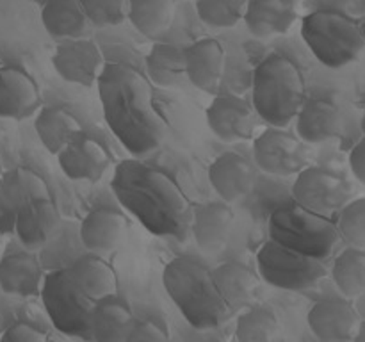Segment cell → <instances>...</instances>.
<instances>
[{"mask_svg": "<svg viewBox=\"0 0 365 342\" xmlns=\"http://www.w3.org/2000/svg\"><path fill=\"white\" fill-rule=\"evenodd\" d=\"M103 118L132 157L148 155L164 142L168 123L155 105L152 82L123 63L106 64L96 81Z\"/></svg>", "mask_w": 365, "mask_h": 342, "instance_id": "obj_1", "label": "cell"}, {"mask_svg": "<svg viewBox=\"0 0 365 342\" xmlns=\"http://www.w3.org/2000/svg\"><path fill=\"white\" fill-rule=\"evenodd\" d=\"M110 189L118 202L150 234L185 239L191 227L192 207L187 195L166 171L125 159L114 167Z\"/></svg>", "mask_w": 365, "mask_h": 342, "instance_id": "obj_2", "label": "cell"}, {"mask_svg": "<svg viewBox=\"0 0 365 342\" xmlns=\"http://www.w3.org/2000/svg\"><path fill=\"white\" fill-rule=\"evenodd\" d=\"M163 284L184 319L196 330H217L232 312L221 298L212 271L192 256H177L163 273Z\"/></svg>", "mask_w": 365, "mask_h": 342, "instance_id": "obj_3", "label": "cell"}, {"mask_svg": "<svg viewBox=\"0 0 365 342\" xmlns=\"http://www.w3.org/2000/svg\"><path fill=\"white\" fill-rule=\"evenodd\" d=\"M305 98V78L289 57L269 53L257 64L252 105L257 116L269 127H289Z\"/></svg>", "mask_w": 365, "mask_h": 342, "instance_id": "obj_4", "label": "cell"}, {"mask_svg": "<svg viewBox=\"0 0 365 342\" xmlns=\"http://www.w3.org/2000/svg\"><path fill=\"white\" fill-rule=\"evenodd\" d=\"M302 38L323 66L339 70L355 63L365 50L360 21L339 9H317L302 21Z\"/></svg>", "mask_w": 365, "mask_h": 342, "instance_id": "obj_5", "label": "cell"}, {"mask_svg": "<svg viewBox=\"0 0 365 342\" xmlns=\"http://www.w3.org/2000/svg\"><path fill=\"white\" fill-rule=\"evenodd\" d=\"M269 239L305 255L324 260L339 239L337 224L323 214L312 212L298 203H287L273 210L267 219Z\"/></svg>", "mask_w": 365, "mask_h": 342, "instance_id": "obj_6", "label": "cell"}, {"mask_svg": "<svg viewBox=\"0 0 365 342\" xmlns=\"http://www.w3.org/2000/svg\"><path fill=\"white\" fill-rule=\"evenodd\" d=\"M260 280L282 291H307L327 278L324 260L305 255L267 239L257 252Z\"/></svg>", "mask_w": 365, "mask_h": 342, "instance_id": "obj_7", "label": "cell"}, {"mask_svg": "<svg viewBox=\"0 0 365 342\" xmlns=\"http://www.w3.org/2000/svg\"><path fill=\"white\" fill-rule=\"evenodd\" d=\"M39 296L57 331L73 338H91L89 310L93 301L75 287L70 271L56 269L45 274Z\"/></svg>", "mask_w": 365, "mask_h": 342, "instance_id": "obj_8", "label": "cell"}, {"mask_svg": "<svg viewBox=\"0 0 365 342\" xmlns=\"http://www.w3.org/2000/svg\"><path fill=\"white\" fill-rule=\"evenodd\" d=\"M292 202L312 212L330 216L341 209L349 195L348 184L334 171L321 166H305L296 173L292 184Z\"/></svg>", "mask_w": 365, "mask_h": 342, "instance_id": "obj_9", "label": "cell"}, {"mask_svg": "<svg viewBox=\"0 0 365 342\" xmlns=\"http://www.w3.org/2000/svg\"><path fill=\"white\" fill-rule=\"evenodd\" d=\"M253 162L264 173L291 177L305 167V146L296 134L271 127L253 141Z\"/></svg>", "mask_w": 365, "mask_h": 342, "instance_id": "obj_10", "label": "cell"}, {"mask_svg": "<svg viewBox=\"0 0 365 342\" xmlns=\"http://www.w3.org/2000/svg\"><path fill=\"white\" fill-rule=\"evenodd\" d=\"M52 64L63 81L82 88H93L106 66L102 50L88 36L57 43Z\"/></svg>", "mask_w": 365, "mask_h": 342, "instance_id": "obj_11", "label": "cell"}, {"mask_svg": "<svg viewBox=\"0 0 365 342\" xmlns=\"http://www.w3.org/2000/svg\"><path fill=\"white\" fill-rule=\"evenodd\" d=\"M207 125L225 142L252 139L257 128V113L252 103L235 95H220L207 107Z\"/></svg>", "mask_w": 365, "mask_h": 342, "instance_id": "obj_12", "label": "cell"}, {"mask_svg": "<svg viewBox=\"0 0 365 342\" xmlns=\"http://www.w3.org/2000/svg\"><path fill=\"white\" fill-rule=\"evenodd\" d=\"M57 160L70 180L98 182L110 166V155L102 142L91 135L78 132L57 153Z\"/></svg>", "mask_w": 365, "mask_h": 342, "instance_id": "obj_13", "label": "cell"}, {"mask_svg": "<svg viewBox=\"0 0 365 342\" xmlns=\"http://www.w3.org/2000/svg\"><path fill=\"white\" fill-rule=\"evenodd\" d=\"M310 331L319 341L346 342L353 341L359 331L360 314L348 299L328 298L317 301L307 316Z\"/></svg>", "mask_w": 365, "mask_h": 342, "instance_id": "obj_14", "label": "cell"}, {"mask_svg": "<svg viewBox=\"0 0 365 342\" xmlns=\"http://www.w3.org/2000/svg\"><path fill=\"white\" fill-rule=\"evenodd\" d=\"M41 105V96L34 78L20 66L0 68V118L27 120Z\"/></svg>", "mask_w": 365, "mask_h": 342, "instance_id": "obj_15", "label": "cell"}, {"mask_svg": "<svg viewBox=\"0 0 365 342\" xmlns=\"http://www.w3.org/2000/svg\"><path fill=\"white\" fill-rule=\"evenodd\" d=\"M207 177L223 202L235 203L248 196L255 185L257 166L239 153L227 152L210 164Z\"/></svg>", "mask_w": 365, "mask_h": 342, "instance_id": "obj_16", "label": "cell"}, {"mask_svg": "<svg viewBox=\"0 0 365 342\" xmlns=\"http://www.w3.org/2000/svg\"><path fill=\"white\" fill-rule=\"evenodd\" d=\"M185 75L196 89L217 93L225 71V50L216 38H200L184 48Z\"/></svg>", "mask_w": 365, "mask_h": 342, "instance_id": "obj_17", "label": "cell"}, {"mask_svg": "<svg viewBox=\"0 0 365 342\" xmlns=\"http://www.w3.org/2000/svg\"><path fill=\"white\" fill-rule=\"evenodd\" d=\"M294 121L296 135L303 142L310 145H323L339 138L344 127L341 109L331 100L317 98V96L305 98Z\"/></svg>", "mask_w": 365, "mask_h": 342, "instance_id": "obj_18", "label": "cell"}, {"mask_svg": "<svg viewBox=\"0 0 365 342\" xmlns=\"http://www.w3.org/2000/svg\"><path fill=\"white\" fill-rule=\"evenodd\" d=\"M61 224V214L52 196L38 198L18 209L14 234L27 249H39L53 237Z\"/></svg>", "mask_w": 365, "mask_h": 342, "instance_id": "obj_19", "label": "cell"}, {"mask_svg": "<svg viewBox=\"0 0 365 342\" xmlns=\"http://www.w3.org/2000/svg\"><path fill=\"white\" fill-rule=\"evenodd\" d=\"M234 224V210L227 202H207L191 212V230L196 246L203 253H217L225 248Z\"/></svg>", "mask_w": 365, "mask_h": 342, "instance_id": "obj_20", "label": "cell"}, {"mask_svg": "<svg viewBox=\"0 0 365 342\" xmlns=\"http://www.w3.org/2000/svg\"><path fill=\"white\" fill-rule=\"evenodd\" d=\"M43 278L45 271L32 249L7 253L0 259V289L6 294L16 298L38 296Z\"/></svg>", "mask_w": 365, "mask_h": 342, "instance_id": "obj_21", "label": "cell"}, {"mask_svg": "<svg viewBox=\"0 0 365 342\" xmlns=\"http://www.w3.org/2000/svg\"><path fill=\"white\" fill-rule=\"evenodd\" d=\"M296 18L294 0H250L242 14L250 34L260 39L287 34Z\"/></svg>", "mask_w": 365, "mask_h": 342, "instance_id": "obj_22", "label": "cell"}, {"mask_svg": "<svg viewBox=\"0 0 365 342\" xmlns=\"http://www.w3.org/2000/svg\"><path fill=\"white\" fill-rule=\"evenodd\" d=\"M214 281L230 312H239L255 303L260 276L242 262H225L212 269Z\"/></svg>", "mask_w": 365, "mask_h": 342, "instance_id": "obj_23", "label": "cell"}, {"mask_svg": "<svg viewBox=\"0 0 365 342\" xmlns=\"http://www.w3.org/2000/svg\"><path fill=\"white\" fill-rule=\"evenodd\" d=\"M132 310L116 294H109L93 301L89 310V337L100 342L127 341V335L134 324Z\"/></svg>", "mask_w": 365, "mask_h": 342, "instance_id": "obj_24", "label": "cell"}, {"mask_svg": "<svg viewBox=\"0 0 365 342\" xmlns=\"http://www.w3.org/2000/svg\"><path fill=\"white\" fill-rule=\"evenodd\" d=\"M127 219L123 214L110 209L91 210L82 219L81 241L91 253H110L121 244L127 234Z\"/></svg>", "mask_w": 365, "mask_h": 342, "instance_id": "obj_25", "label": "cell"}, {"mask_svg": "<svg viewBox=\"0 0 365 342\" xmlns=\"http://www.w3.org/2000/svg\"><path fill=\"white\" fill-rule=\"evenodd\" d=\"M68 271L75 287L91 301L118 292L116 271L98 253L89 252L78 256Z\"/></svg>", "mask_w": 365, "mask_h": 342, "instance_id": "obj_26", "label": "cell"}, {"mask_svg": "<svg viewBox=\"0 0 365 342\" xmlns=\"http://www.w3.org/2000/svg\"><path fill=\"white\" fill-rule=\"evenodd\" d=\"M41 21L48 36L59 41L86 38L91 31V24L78 0H46L41 9Z\"/></svg>", "mask_w": 365, "mask_h": 342, "instance_id": "obj_27", "label": "cell"}, {"mask_svg": "<svg viewBox=\"0 0 365 342\" xmlns=\"http://www.w3.org/2000/svg\"><path fill=\"white\" fill-rule=\"evenodd\" d=\"M34 128L39 141L53 155H57L70 142V139L82 130L77 118H73V114L63 107L39 109L34 118Z\"/></svg>", "mask_w": 365, "mask_h": 342, "instance_id": "obj_28", "label": "cell"}, {"mask_svg": "<svg viewBox=\"0 0 365 342\" xmlns=\"http://www.w3.org/2000/svg\"><path fill=\"white\" fill-rule=\"evenodd\" d=\"M146 75L160 88H180L187 81L184 48L171 43H155L146 56Z\"/></svg>", "mask_w": 365, "mask_h": 342, "instance_id": "obj_29", "label": "cell"}, {"mask_svg": "<svg viewBox=\"0 0 365 342\" xmlns=\"http://www.w3.org/2000/svg\"><path fill=\"white\" fill-rule=\"evenodd\" d=\"M127 20L139 34L160 38L173 25L175 0H128Z\"/></svg>", "mask_w": 365, "mask_h": 342, "instance_id": "obj_30", "label": "cell"}, {"mask_svg": "<svg viewBox=\"0 0 365 342\" xmlns=\"http://www.w3.org/2000/svg\"><path fill=\"white\" fill-rule=\"evenodd\" d=\"M331 278L344 298L365 294V249L348 246L339 253L331 266Z\"/></svg>", "mask_w": 365, "mask_h": 342, "instance_id": "obj_31", "label": "cell"}, {"mask_svg": "<svg viewBox=\"0 0 365 342\" xmlns=\"http://www.w3.org/2000/svg\"><path fill=\"white\" fill-rule=\"evenodd\" d=\"M0 187L16 209L38 198H48L50 189L46 182L31 167L18 166L0 175Z\"/></svg>", "mask_w": 365, "mask_h": 342, "instance_id": "obj_32", "label": "cell"}, {"mask_svg": "<svg viewBox=\"0 0 365 342\" xmlns=\"http://www.w3.org/2000/svg\"><path fill=\"white\" fill-rule=\"evenodd\" d=\"M280 330V321L271 306L252 305L242 310L235 323V338L241 342L273 341Z\"/></svg>", "mask_w": 365, "mask_h": 342, "instance_id": "obj_33", "label": "cell"}, {"mask_svg": "<svg viewBox=\"0 0 365 342\" xmlns=\"http://www.w3.org/2000/svg\"><path fill=\"white\" fill-rule=\"evenodd\" d=\"M246 4L242 0H196V13L212 28H232L242 20Z\"/></svg>", "mask_w": 365, "mask_h": 342, "instance_id": "obj_34", "label": "cell"}, {"mask_svg": "<svg viewBox=\"0 0 365 342\" xmlns=\"http://www.w3.org/2000/svg\"><path fill=\"white\" fill-rule=\"evenodd\" d=\"M337 232L349 246L365 249V198H356L341 207Z\"/></svg>", "mask_w": 365, "mask_h": 342, "instance_id": "obj_35", "label": "cell"}, {"mask_svg": "<svg viewBox=\"0 0 365 342\" xmlns=\"http://www.w3.org/2000/svg\"><path fill=\"white\" fill-rule=\"evenodd\" d=\"M93 27H114L127 20L128 0H78Z\"/></svg>", "mask_w": 365, "mask_h": 342, "instance_id": "obj_36", "label": "cell"}, {"mask_svg": "<svg viewBox=\"0 0 365 342\" xmlns=\"http://www.w3.org/2000/svg\"><path fill=\"white\" fill-rule=\"evenodd\" d=\"M170 333L153 321H134L127 335V342H168Z\"/></svg>", "mask_w": 365, "mask_h": 342, "instance_id": "obj_37", "label": "cell"}, {"mask_svg": "<svg viewBox=\"0 0 365 342\" xmlns=\"http://www.w3.org/2000/svg\"><path fill=\"white\" fill-rule=\"evenodd\" d=\"M2 342H45L48 341V335L39 328L32 326V324L18 321V323L11 324L6 328L2 335H0Z\"/></svg>", "mask_w": 365, "mask_h": 342, "instance_id": "obj_38", "label": "cell"}, {"mask_svg": "<svg viewBox=\"0 0 365 342\" xmlns=\"http://www.w3.org/2000/svg\"><path fill=\"white\" fill-rule=\"evenodd\" d=\"M18 209L11 203V200L4 195L0 187V234H14V221H16Z\"/></svg>", "mask_w": 365, "mask_h": 342, "instance_id": "obj_39", "label": "cell"}, {"mask_svg": "<svg viewBox=\"0 0 365 342\" xmlns=\"http://www.w3.org/2000/svg\"><path fill=\"white\" fill-rule=\"evenodd\" d=\"M349 167L353 177L365 185V135L349 152Z\"/></svg>", "mask_w": 365, "mask_h": 342, "instance_id": "obj_40", "label": "cell"}, {"mask_svg": "<svg viewBox=\"0 0 365 342\" xmlns=\"http://www.w3.org/2000/svg\"><path fill=\"white\" fill-rule=\"evenodd\" d=\"M353 341L365 342V321H362V323H360L359 331H356V335H355V338H353Z\"/></svg>", "mask_w": 365, "mask_h": 342, "instance_id": "obj_41", "label": "cell"}, {"mask_svg": "<svg viewBox=\"0 0 365 342\" xmlns=\"http://www.w3.org/2000/svg\"><path fill=\"white\" fill-rule=\"evenodd\" d=\"M360 127H362V132L365 135V110H364V116H362V123H360Z\"/></svg>", "mask_w": 365, "mask_h": 342, "instance_id": "obj_42", "label": "cell"}, {"mask_svg": "<svg viewBox=\"0 0 365 342\" xmlns=\"http://www.w3.org/2000/svg\"><path fill=\"white\" fill-rule=\"evenodd\" d=\"M360 27H362V32H364V38H365V18L362 21H360Z\"/></svg>", "mask_w": 365, "mask_h": 342, "instance_id": "obj_43", "label": "cell"}, {"mask_svg": "<svg viewBox=\"0 0 365 342\" xmlns=\"http://www.w3.org/2000/svg\"><path fill=\"white\" fill-rule=\"evenodd\" d=\"M0 175H2V164H0Z\"/></svg>", "mask_w": 365, "mask_h": 342, "instance_id": "obj_44", "label": "cell"}, {"mask_svg": "<svg viewBox=\"0 0 365 342\" xmlns=\"http://www.w3.org/2000/svg\"><path fill=\"white\" fill-rule=\"evenodd\" d=\"M0 4H2V0H0Z\"/></svg>", "mask_w": 365, "mask_h": 342, "instance_id": "obj_45", "label": "cell"}]
</instances>
